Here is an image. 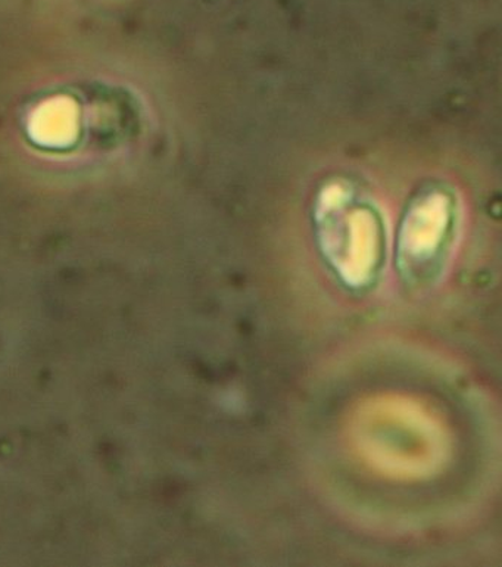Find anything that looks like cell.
Wrapping results in <instances>:
<instances>
[{"label": "cell", "mask_w": 502, "mask_h": 567, "mask_svg": "<svg viewBox=\"0 0 502 567\" xmlns=\"http://www.w3.org/2000/svg\"><path fill=\"white\" fill-rule=\"evenodd\" d=\"M321 227L322 252L336 274L351 288L373 282L383 260V236L373 214H342Z\"/></svg>", "instance_id": "obj_1"}, {"label": "cell", "mask_w": 502, "mask_h": 567, "mask_svg": "<svg viewBox=\"0 0 502 567\" xmlns=\"http://www.w3.org/2000/svg\"><path fill=\"white\" fill-rule=\"evenodd\" d=\"M416 220H410L400 240V267L407 278H419L432 274L442 252L445 251L448 235H450L451 218L448 214H438L437 217L424 220L417 214Z\"/></svg>", "instance_id": "obj_2"}]
</instances>
